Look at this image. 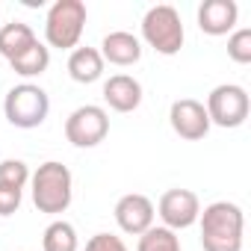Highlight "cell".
<instances>
[{
	"instance_id": "obj_18",
	"label": "cell",
	"mask_w": 251,
	"mask_h": 251,
	"mask_svg": "<svg viewBox=\"0 0 251 251\" xmlns=\"http://www.w3.org/2000/svg\"><path fill=\"white\" fill-rule=\"evenodd\" d=\"M136 251H183L180 248V236L169 227H148L139 236Z\"/></svg>"
},
{
	"instance_id": "obj_10",
	"label": "cell",
	"mask_w": 251,
	"mask_h": 251,
	"mask_svg": "<svg viewBox=\"0 0 251 251\" xmlns=\"http://www.w3.org/2000/svg\"><path fill=\"white\" fill-rule=\"evenodd\" d=\"M115 222L124 233L130 236H142L148 227H154V204L151 198L130 192V195H121L115 204Z\"/></svg>"
},
{
	"instance_id": "obj_4",
	"label": "cell",
	"mask_w": 251,
	"mask_h": 251,
	"mask_svg": "<svg viewBox=\"0 0 251 251\" xmlns=\"http://www.w3.org/2000/svg\"><path fill=\"white\" fill-rule=\"evenodd\" d=\"M50 112V98L42 86L36 83H21V86H12L3 98V115L12 127H21V130H33L39 124H45Z\"/></svg>"
},
{
	"instance_id": "obj_14",
	"label": "cell",
	"mask_w": 251,
	"mask_h": 251,
	"mask_svg": "<svg viewBox=\"0 0 251 251\" xmlns=\"http://www.w3.org/2000/svg\"><path fill=\"white\" fill-rule=\"evenodd\" d=\"M103 74V59L98 53V48H74L68 56V77L74 83H98Z\"/></svg>"
},
{
	"instance_id": "obj_15",
	"label": "cell",
	"mask_w": 251,
	"mask_h": 251,
	"mask_svg": "<svg viewBox=\"0 0 251 251\" xmlns=\"http://www.w3.org/2000/svg\"><path fill=\"white\" fill-rule=\"evenodd\" d=\"M36 33L30 24L24 21H12V24H3L0 27V56H3L6 62H12L15 56H21L30 45H36Z\"/></svg>"
},
{
	"instance_id": "obj_16",
	"label": "cell",
	"mask_w": 251,
	"mask_h": 251,
	"mask_svg": "<svg viewBox=\"0 0 251 251\" xmlns=\"http://www.w3.org/2000/svg\"><path fill=\"white\" fill-rule=\"evenodd\" d=\"M9 65H12V71H15L18 77H39V74H45L48 65H50V48L42 45V42H36V45H30L21 56H15Z\"/></svg>"
},
{
	"instance_id": "obj_21",
	"label": "cell",
	"mask_w": 251,
	"mask_h": 251,
	"mask_svg": "<svg viewBox=\"0 0 251 251\" xmlns=\"http://www.w3.org/2000/svg\"><path fill=\"white\" fill-rule=\"evenodd\" d=\"M86 251H127L121 236L115 233H95L89 242H86Z\"/></svg>"
},
{
	"instance_id": "obj_6",
	"label": "cell",
	"mask_w": 251,
	"mask_h": 251,
	"mask_svg": "<svg viewBox=\"0 0 251 251\" xmlns=\"http://www.w3.org/2000/svg\"><path fill=\"white\" fill-rule=\"evenodd\" d=\"M207 118L216 127H242L248 112H251V100L248 92L236 83H222L207 95Z\"/></svg>"
},
{
	"instance_id": "obj_1",
	"label": "cell",
	"mask_w": 251,
	"mask_h": 251,
	"mask_svg": "<svg viewBox=\"0 0 251 251\" xmlns=\"http://www.w3.org/2000/svg\"><path fill=\"white\" fill-rule=\"evenodd\" d=\"M204 251H242L245 216L233 201H216L198 216Z\"/></svg>"
},
{
	"instance_id": "obj_11",
	"label": "cell",
	"mask_w": 251,
	"mask_h": 251,
	"mask_svg": "<svg viewBox=\"0 0 251 251\" xmlns=\"http://www.w3.org/2000/svg\"><path fill=\"white\" fill-rule=\"evenodd\" d=\"M239 18V6L233 0H204L198 6V30L207 36H227L233 33Z\"/></svg>"
},
{
	"instance_id": "obj_22",
	"label": "cell",
	"mask_w": 251,
	"mask_h": 251,
	"mask_svg": "<svg viewBox=\"0 0 251 251\" xmlns=\"http://www.w3.org/2000/svg\"><path fill=\"white\" fill-rule=\"evenodd\" d=\"M21 189H9V186H0V216H12L21 207Z\"/></svg>"
},
{
	"instance_id": "obj_5",
	"label": "cell",
	"mask_w": 251,
	"mask_h": 251,
	"mask_svg": "<svg viewBox=\"0 0 251 251\" xmlns=\"http://www.w3.org/2000/svg\"><path fill=\"white\" fill-rule=\"evenodd\" d=\"M142 39L148 42V48H154L163 56L180 53L186 33H183V21H180L177 9L169 6V3L151 6L142 18Z\"/></svg>"
},
{
	"instance_id": "obj_7",
	"label": "cell",
	"mask_w": 251,
	"mask_h": 251,
	"mask_svg": "<svg viewBox=\"0 0 251 251\" xmlns=\"http://www.w3.org/2000/svg\"><path fill=\"white\" fill-rule=\"evenodd\" d=\"M106 133H109V115L103 106L86 103L65 118V139L74 148H95L106 139Z\"/></svg>"
},
{
	"instance_id": "obj_13",
	"label": "cell",
	"mask_w": 251,
	"mask_h": 251,
	"mask_svg": "<svg viewBox=\"0 0 251 251\" xmlns=\"http://www.w3.org/2000/svg\"><path fill=\"white\" fill-rule=\"evenodd\" d=\"M103 100L115 112H133L142 103V83L130 74H112L103 83Z\"/></svg>"
},
{
	"instance_id": "obj_3",
	"label": "cell",
	"mask_w": 251,
	"mask_h": 251,
	"mask_svg": "<svg viewBox=\"0 0 251 251\" xmlns=\"http://www.w3.org/2000/svg\"><path fill=\"white\" fill-rule=\"evenodd\" d=\"M86 3L83 0H56L45 18V42L59 50H74L86 30Z\"/></svg>"
},
{
	"instance_id": "obj_8",
	"label": "cell",
	"mask_w": 251,
	"mask_h": 251,
	"mask_svg": "<svg viewBox=\"0 0 251 251\" xmlns=\"http://www.w3.org/2000/svg\"><path fill=\"white\" fill-rule=\"evenodd\" d=\"M157 213L163 219V227L177 233V230H186L198 222L201 201L192 189H169V192H163V198L157 204Z\"/></svg>"
},
{
	"instance_id": "obj_17",
	"label": "cell",
	"mask_w": 251,
	"mask_h": 251,
	"mask_svg": "<svg viewBox=\"0 0 251 251\" xmlns=\"http://www.w3.org/2000/svg\"><path fill=\"white\" fill-rule=\"evenodd\" d=\"M42 248H45V251H77V248H80V239H77L74 225L65 222V219L50 222V225L45 227Z\"/></svg>"
},
{
	"instance_id": "obj_2",
	"label": "cell",
	"mask_w": 251,
	"mask_h": 251,
	"mask_svg": "<svg viewBox=\"0 0 251 251\" xmlns=\"http://www.w3.org/2000/svg\"><path fill=\"white\" fill-rule=\"evenodd\" d=\"M30 186H33V204H36L39 213L56 216V213H65L71 207L74 177H71V169L68 166H62L56 160L42 163L30 175Z\"/></svg>"
},
{
	"instance_id": "obj_12",
	"label": "cell",
	"mask_w": 251,
	"mask_h": 251,
	"mask_svg": "<svg viewBox=\"0 0 251 251\" xmlns=\"http://www.w3.org/2000/svg\"><path fill=\"white\" fill-rule=\"evenodd\" d=\"M100 59L103 62H112L118 68H127V65H136L142 59V42L133 36V33H124V30H115V33H106L103 42H100Z\"/></svg>"
},
{
	"instance_id": "obj_19",
	"label": "cell",
	"mask_w": 251,
	"mask_h": 251,
	"mask_svg": "<svg viewBox=\"0 0 251 251\" xmlns=\"http://www.w3.org/2000/svg\"><path fill=\"white\" fill-rule=\"evenodd\" d=\"M30 183V169L24 160H3L0 163V186H9V189H21Z\"/></svg>"
},
{
	"instance_id": "obj_20",
	"label": "cell",
	"mask_w": 251,
	"mask_h": 251,
	"mask_svg": "<svg viewBox=\"0 0 251 251\" xmlns=\"http://www.w3.org/2000/svg\"><path fill=\"white\" fill-rule=\"evenodd\" d=\"M227 56L236 65H248L251 62V30L248 27H239V30L230 33V39H227Z\"/></svg>"
},
{
	"instance_id": "obj_9",
	"label": "cell",
	"mask_w": 251,
	"mask_h": 251,
	"mask_svg": "<svg viewBox=\"0 0 251 251\" xmlns=\"http://www.w3.org/2000/svg\"><path fill=\"white\" fill-rule=\"evenodd\" d=\"M169 124H172V130L186 139V142H198L210 133V118H207V109L201 100L195 98H180L172 103L169 109Z\"/></svg>"
}]
</instances>
